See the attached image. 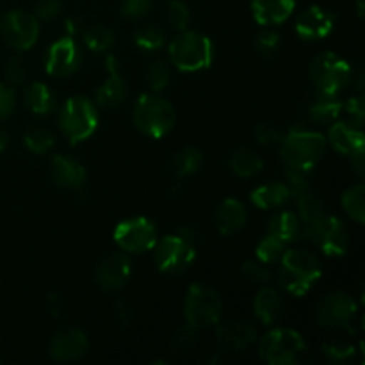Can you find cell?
Masks as SVG:
<instances>
[{
	"mask_svg": "<svg viewBox=\"0 0 365 365\" xmlns=\"http://www.w3.org/2000/svg\"><path fill=\"white\" fill-rule=\"evenodd\" d=\"M84 43L93 52H106L114 45V32L103 25H93L84 31Z\"/></svg>",
	"mask_w": 365,
	"mask_h": 365,
	"instance_id": "cell-34",
	"label": "cell"
},
{
	"mask_svg": "<svg viewBox=\"0 0 365 365\" xmlns=\"http://www.w3.org/2000/svg\"><path fill=\"white\" fill-rule=\"evenodd\" d=\"M132 262L125 253H110L96 266V282L106 291H120L128 284Z\"/></svg>",
	"mask_w": 365,
	"mask_h": 365,
	"instance_id": "cell-16",
	"label": "cell"
},
{
	"mask_svg": "<svg viewBox=\"0 0 365 365\" xmlns=\"http://www.w3.org/2000/svg\"><path fill=\"white\" fill-rule=\"evenodd\" d=\"M298 209H299V220H302V223H310V221L317 220V217H321L323 214H327V209H324V202L323 200L317 196V192L314 191H309L305 192V195L298 196Z\"/></svg>",
	"mask_w": 365,
	"mask_h": 365,
	"instance_id": "cell-32",
	"label": "cell"
},
{
	"mask_svg": "<svg viewBox=\"0 0 365 365\" xmlns=\"http://www.w3.org/2000/svg\"><path fill=\"white\" fill-rule=\"evenodd\" d=\"M16 106V96L14 91L6 84H0V120H6L13 114Z\"/></svg>",
	"mask_w": 365,
	"mask_h": 365,
	"instance_id": "cell-47",
	"label": "cell"
},
{
	"mask_svg": "<svg viewBox=\"0 0 365 365\" xmlns=\"http://www.w3.org/2000/svg\"><path fill=\"white\" fill-rule=\"evenodd\" d=\"M353 78L351 66L334 52H323L310 63V81L319 95L337 96Z\"/></svg>",
	"mask_w": 365,
	"mask_h": 365,
	"instance_id": "cell-5",
	"label": "cell"
},
{
	"mask_svg": "<svg viewBox=\"0 0 365 365\" xmlns=\"http://www.w3.org/2000/svg\"><path fill=\"white\" fill-rule=\"evenodd\" d=\"M66 31L70 32V36H77L84 31V24L78 16H70L66 20Z\"/></svg>",
	"mask_w": 365,
	"mask_h": 365,
	"instance_id": "cell-54",
	"label": "cell"
},
{
	"mask_svg": "<svg viewBox=\"0 0 365 365\" xmlns=\"http://www.w3.org/2000/svg\"><path fill=\"white\" fill-rule=\"evenodd\" d=\"M178 235H182L184 239H187L191 245H196V242L202 239V232H200L196 227H182L180 230H178Z\"/></svg>",
	"mask_w": 365,
	"mask_h": 365,
	"instance_id": "cell-53",
	"label": "cell"
},
{
	"mask_svg": "<svg viewBox=\"0 0 365 365\" xmlns=\"http://www.w3.org/2000/svg\"><path fill=\"white\" fill-rule=\"evenodd\" d=\"M284 253H285V242H282L280 239L273 237V235L269 234H267L266 237L260 239V242L257 245V250H255L257 260H260V262L266 264V266L280 262Z\"/></svg>",
	"mask_w": 365,
	"mask_h": 365,
	"instance_id": "cell-33",
	"label": "cell"
},
{
	"mask_svg": "<svg viewBox=\"0 0 365 365\" xmlns=\"http://www.w3.org/2000/svg\"><path fill=\"white\" fill-rule=\"evenodd\" d=\"M321 349L327 355V359L335 364H346L355 359L356 355V349L353 346L342 344V342H328Z\"/></svg>",
	"mask_w": 365,
	"mask_h": 365,
	"instance_id": "cell-42",
	"label": "cell"
},
{
	"mask_svg": "<svg viewBox=\"0 0 365 365\" xmlns=\"http://www.w3.org/2000/svg\"><path fill=\"white\" fill-rule=\"evenodd\" d=\"M342 110V103L339 102L337 96H324L321 95L319 100L312 103L307 110V116L316 123H334Z\"/></svg>",
	"mask_w": 365,
	"mask_h": 365,
	"instance_id": "cell-30",
	"label": "cell"
},
{
	"mask_svg": "<svg viewBox=\"0 0 365 365\" xmlns=\"http://www.w3.org/2000/svg\"><path fill=\"white\" fill-rule=\"evenodd\" d=\"M114 319L121 328L130 327L132 321H134V310L125 299H116V303H114Z\"/></svg>",
	"mask_w": 365,
	"mask_h": 365,
	"instance_id": "cell-48",
	"label": "cell"
},
{
	"mask_svg": "<svg viewBox=\"0 0 365 365\" xmlns=\"http://www.w3.org/2000/svg\"><path fill=\"white\" fill-rule=\"evenodd\" d=\"M262 168H264L262 157H260L257 152H253L252 148H246V146L235 150L230 157V170L241 178L255 177Z\"/></svg>",
	"mask_w": 365,
	"mask_h": 365,
	"instance_id": "cell-27",
	"label": "cell"
},
{
	"mask_svg": "<svg viewBox=\"0 0 365 365\" xmlns=\"http://www.w3.org/2000/svg\"><path fill=\"white\" fill-rule=\"evenodd\" d=\"M196 344H198V328L191 327V324L178 328L170 341L171 351L175 353H187L196 348Z\"/></svg>",
	"mask_w": 365,
	"mask_h": 365,
	"instance_id": "cell-37",
	"label": "cell"
},
{
	"mask_svg": "<svg viewBox=\"0 0 365 365\" xmlns=\"http://www.w3.org/2000/svg\"><path fill=\"white\" fill-rule=\"evenodd\" d=\"M307 173L309 171H299V170H292V168H287V171H285V178H287V187L289 191H291V196H302L305 195V192L312 191L314 185L312 182L309 180V177H307Z\"/></svg>",
	"mask_w": 365,
	"mask_h": 365,
	"instance_id": "cell-39",
	"label": "cell"
},
{
	"mask_svg": "<svg viewBox=\"0 0 365 365\" xmlns=\"http://www.w3.org/2000/svg\"><path fill=\"white\" fill-rule=\"evenodd\" d=\"M259 351L271 365H294L305 360L307 344L298 331L278 328L260 341Z\"/></svg>",
	"mask_w": 365,
	"mask_h": 365,
	"instance_id": "cell-6",
	"label": "cell"
},
{
	"mask_svg": "<svg viewBox=\"0 0 365 365\" xmlns=\"http://www.w3.org/2000/svg\"><path fill=\"white\" fill-rule=\"evenodd\" d=\"M153 0H121V14L125 18H141L152 9Z\"/></svg>",
	"mask_w": 365,
	"mask_h": 365,
	"instance_id": "cell-46",
	"label": "cell"
},
{
	"mask_svg": "<svg viewBox=\"0 0 365 365\" xmlns=\"http://www.w3.org/2000/svg\"><path fill=\"white\" fill-rule=\"evenodd\" d=\"M59 127L71 143L86 141L98 127L95 103L86 96H71L59 113Z\"/></svg>",
	"mask_w": 365,
	"mask_h": 365,
	"instance_id": "cell-7",
	"label": "cell"
},
{
	"mask_svg": "<svg viewBox=\"0 0 365 365\" xmlns=\"http://www.w3.org/2000/svg\"><path fill=\"white\" fill-rule=\"evenodd\" d=\"M114 241L123 252L145 253L153 250L157 242V228L146 217L125 220L114 228Z\"/></svg>",
	"mask_w": 365,
	"mask_h": 365,
	"instance_id": "cell-13",
	"label": "cell"
},
{
	"mask_svg": "<svg viewBox=\"0 0 365 365\" xmlns=\"http://www.w3.org/2000/svg\"><path fill=\"white\" fill-rule=\"evenodd\" d=\"M27 61L14 56L6 63L4 77H6V81L11 82V84H20V82H24L25 77H27Z\"/></svg>",
	"mask_w": 365,
	"mask_h": 365,
	"instance_id": "cell-44",
	"label": "cell"
},
{
	"mask_svg": "<svg viewBox=\"0 0 365 365\" xmlns=\"http://www.w3.org/2000/svg\"><path fill=\"white\" fill-rule=\"evenodd\" d=\"M248 220L246 207L234 198H228L217 207L216 210V227L221 235H232L241 230Z\"/></svg>",
	"mask_w": 365,
	"mask_h": 365,
	"instance_id": "cell-23",
	"label": "cell"
},
{
	"mask_svg": "<svg viewBox=\"0 0 365 365\" xmlns=\"http://www.w3.org/2000/svg\"><path fill=\"white\" fill-rule=\"evenodd\" d=\"M327 139L323 134L312 130L294 128L280 141V155L287 168L310 171L324 155Z\"/></svg>",
	"mask_w": 365,
	"mask_h": 365,
	"instance_id": "cell-2",
	"label": "cell"
},
{
	"mask_svg": "<svg viewBox=\"0 0 365 365\" xmlns=\"http://www.w3.org/2000/svg\"><path fill=\"white\" fill-rule=\"evenodd\" d=\"M280 262L278 282L292 296L307 294L321 278L319 260L305 250H285Z\"/></svg>",
	"mask_w": 365,
	"mask_h": 365,
	"instance_id": "cell-1",
	"label": "cell"
},
{
	"mask_svg": "<svg viewBox=\"0 0 365 365\" xmlns=\"http://www.w3.org/2000/svg\"><path fill=\"white\" fill-rule=\"evenodd\" d=\"M153 250H155V255H153L155 264L160 273H184L196 259L195 245H191L182 235H168V237L157 241Z\"/></svg>",
	"mask_w": 365,
	"mask_h": 365,
	"instance_id": "cell-10",
	"label": "cell"
},
{
	"mask_svg": "<svg viewBox=\"0 0 365 365\" xmlns=\"http://www.w3.org/2000/svg\"><path fill=\"white\" fill-rule=\"evenodd\" d=\"M253 307H255V316L264 324H274L284 312V302H282L280 294L269 287L260 289L259 294L255 296Z\"/></svg>",
	"mask_w": 365,
	"mask_h": 365,
	"instance_id": "cell-25",
	"label": "cell"
},
{
	"mask_svg": "<svg viewBox=\"0 0 365 365\" xmlns=\"http://www.w3.org/2000/svg\"><path fill=\"white\" fill-rule=\"evenodd\" d=\"M89 341L84 331L77 328H66L57 331L48 346L50 359L56 362H75L88 353Z\"/></svg>",
	"mask_w": 365,
	"mask_h": 365,
	"instance_id": "cell-15",
	"label": "cell"
},
{
	"mask_svg": "<svg viewBox=\"0 0 365 365\" xmlns=\"http://www.w3.org/2000/svg\"><path fill=\"white\" fill-rule=\"evenodd\" d=\"M359 307L346 292H328L316 307V319L324 328H344L353 330Z\"/></svg>",
	"mask_w": 365,
	"mask_h": 365,
	"instance_id": "cell-11",
	"label": "cell"
},
{
	"mask_svg": "<svg viewBox=\"0 0 365 365\" xmlns=\"http://www.w3.org/2000/svg\"><path fill=\"white\" fill-rule=\"evenodd\" d=\"M189 20H191V13L182 0H171L168 4V21L171 27L177 31H184L189 25Z\"/></svg>",
	"mask_w": 365,
	"mask_h": 365,
	"instance_id": "cell-41",
	"label": "cell"
},
{
	"mask_svg": "<svg viewBox=\"0 0 365 365\" xmlns=\"http://www.w3.org/2000/svg\"><path fill=\"white\" fill-rule=\"evenodd\" d=\"M267 234L273 235V237L280 239L282 242H291L296 241L303 235V223L294 212L291 210H282V212H277L269 220V225H267Z\"/></svg>",
	"mask_w": 365,
	"mask_h": 365,
	"instance_id": "cell-24",
	"label": "cell"
},
{
	"mask_svg": "<svg viewBox=\"0 0 365 365\" xmlns=\"http://www.w3.org/2000/svg\"><path fill=\"white\" fill-rule=\"evenodd\" d=\"M348 114L351 116L353 123L359 125V127H362L364 123V113H365V100L364 96H353L351 100L348 102Z\"/></svg>",
	"mask_w": 365,
	"mask_h": 365,
	"instance_id": "cell-50",
	"label": "cell"
},
{
	"mask_svg": "<svg viewBox=\"0 0 365 365\" xmlns=\"http://www.w3.org/2000/svg\"><path fill=\"white\" fill-rule=\"evenodd\" d=\"M255 138L262 146H273L278 145L284 135H282L280 128L277 125L269 123V121H262V123H259L255 127Z\"/></svg>",
	"mask_w": 365,
	"mask_h": 365,
	"instance_id": "cell-45",
	"label": "cell"
},
{
	"mask_svg": "<svg viewBox=\"0 0 365 365\" xmlns=\"http://www.w3.org/2000/svg\"><path fill=\"white\" fill-rule=\"evenodd\" d=\"M170 82V68L164 61L155 59L146 68V84L152 91H163Z\"/></svg>",
	"mask_w": 365,
	"mask_h": 365,
	"instance_id": "cell-38",
	"label": "cell"
},
{
	"mask_svg": "<svg viewBox=\"0 0 365 365\" xmlns=\"http://www.w3.org/2000/svg\"><path fill=\"white\" fill-rule=\"evenodd\" d=\"M63 9V4L61 0H39L38 7H36V14H38L41 20H52Z\"/></svg>",
	"mask_w": 365,
	"mask_h": 365,
	"instance_id": "cell-49",
	"label": "cell"
},
{
	"mask_svg": "<svg viewBox=\"0 0 365 365\" xmlns=\"http://www.w3.org/2000/svg\"><path fill=\"white\" fill-rule=\"evenodd\" d=\"M217 344L225 351H242L257 339V328L248 319L225 321L216 330Z\"/></svg>",
	"mask_w": 365,
	"mask_h": 365,
	"instance_id": "cell-18",
	"label": "cell"
},
{
	"mask_svg": "<svg viewBox=\"0 0 365 365\" xmlns=\"http://www.w3.org/2000/svg\"><path fill=\"white\" fill-rule=\"evenodd\" d=\"M241 274L245 277V280L252 282V284H267L273 278L266 264H262L260 260H246L241 267Z\"/></svg>",
	"mask_w": 365,
	"mask_h": 365,
	"instance_id": "cell-40",
	"label": "cell"
},
{
	"mask_svg": "<svg viewBox=\"0 0 365 365\" xmlns=\"http://www.w3.org/2000/svg\"><path fill=\"white\" fill-rule=\"evenodd\" d=\"M0 36L11 48H32L39 36L38 18L25 11H9L0 20Z\"/></svg>",
	"mask_w": 365,
	"mask_h": 365,
	"instance_id": "cell-12",
	"label": "cell"
},
{
	"mask_svg": "<svg viewBox=\"0 0 365 365\" xmlns=\"http://www.w3.org/2000/svg\"><path fill=\"white\" fill-rule=\"evenodd\" d=\"M334 24L335 18L330 11L319 6H312L296 18V32L302 39L317 41V39H324L334 31Z\"/></svg>",
	"mask_w": 365,
	"mask_h": 365,
	"instance_id": "cell-17",
	"label": "cell"
},
{
	"mask_svg": "<svg viewBox=\"0 0 365 365\" xmlns=\"http://www.w3.org/2000/svg\"><path fill=\"white\" fill-rule=\"evenodd\" d=\"M328 139H330V145L342 155H351L356 150L364 148V132L355 123H344V121L334 123Z\"/></svg>",
	"mask_w": 365,
	"mask_h": 365,
	"instance_id": "cell-21",
	"label": "cell"
},
{
	"mask_svg": "<svg viewBox=\"0 0 365 365\" xmlns=\"http://www.w3.org/2000/svg\"><path fill=\"white\" fill-rule=\"evenodd\" d=\"M7 146H9V138H7L6 132L0 130V152H4Z\"/></svg>",
	"mask_w": 365,
	"mask_h": 365,
	"instance_id": "cell-55",
	"label": "cell"
},
{
	"mask_svg": "<svg viewBox=\"0 0 365 365\" xmlns=\"http://www.w3.org/2000/svg\"><path fill=\"white\" fill-rule=\"evenodd\" d=\"M296 0H252V11L260 25L284 24L292 14Z\"/></svg>",
	"mask_w": 365,
	"mask_h": 365,
	"instance_id": "cell-22",
	"label": "cell"
},
{
	"mask_svg": "<svg viewBox=\"0 0 365 365\" xmlns=\"http://www.w3.org/2000/svg\"><path fill=\"white\" fill-rule=\"evenodd\" d=\"M223 303L214 287L205 284H195L189 287L184 302V316L187 324L198 328H209L220 323Z\"/></svg>",
	"mask_w": 365,
	"mask_h": 365,
	"instance_id": "cell-8",
	"label": "cell"
},
{
	"mask_svg": "<svg viewBox=\"0 0 365 365\" xmlns=\"http://www.w3.org/2000/svg\"><path fill=\"white\" fill-rule=\"evenodd\" d=\"M25 106L34 114H48L56 106L52 91L43 82H34L25 91Z\"/></svg>",
	"mask_w": 365,
	"mask_h": 365,
	"instance_id": "cell-29",
	"label": "cell"
},
{
	"mask_svg": "<svg viewBox=\"0 0 365 365\" xmlns=\"http://www.w3.org/2000/svg\"><path fill=\"white\" fill-rule=\"evenodd\" d=\"M135 45L141 46L143 50H159L164 46V32L157 25H143L134 34Z\"/></svg>",
	"mask_w": 365,
	"mask_h": 365,
	"instance_id": "cell-36",
	"label": "cell"
},
{
	"mask_svg": "<svg viewBox=\"0 0 365 365\" xmlns=\"http://www.w3.org/2000/svg\"><path fill=\"white\" fill-rule=\"evenodd\" d=\"M253 45H255L257 52H259L260 56L273 57L274 53L278 52V48H280V36L273 31L259 32V34L255 36Z\"/></svg>",
	"mask_w": 365,
	"mask_h": 365,
	"instance_id": "cell-43",
	"label": "cell"
},
{
	"mask_svg": "<svg viewBox=\"0 0 365 365\" xmlns=\"http://www.w3.org/2000/svg\"><path fill=\"white\" fill-rule=\"evenodd\" d=\"M170 61L180 71H200L210 66L214 57V46L207 36L200 32H180L170 43Z\"/></svg>",
	"mask_w": 365,
	"mask_h": 365,
	"instance_id": "cell-3",
	"label": "cell"
},
{
	"mask_svg": "<svg viewBox=\"0 0 365 365\" xmlns=\"http://www.w3.org/2000/svg\"><path fill=\"white\" fill-rule=\"evenodd\" d=\"M106 68H107V78L98 89H96V103L100 107H116L120 106L121 102L127 96V84H125L123 77L118 71V63L113 56L107 57L106 61Z\"/></svg>",
	"mask_w": 365,
	"mask_h": 365,
	"instance_id": "cell-19",
	"label": "cell"
},
{
	"mask_svg": "<svg viewBox=\"0 0 365 365\" xmlns=\"http://www.w3.org/2000/svg\"><path fill=\"white\" fill-rule=\"evenodd\" d=\"M81 52L77 48V43L71 36L57 39L48 48L45 61V70L48 75L53 77H68L75 73L81 66Z\"/></svg>",
	"mask_w": 365,
	"mask_h": 365,
	"instance_id": "cell-14",
	"label": "cell"
},
{
	"mask_svg": "<svg viewBox=\"0 0 365 365\" xmlns=\"http://www.w3.org/2000/svg\"><path fill=\"white\" fill-rule=\"evenodd\" d=\"M342 207H344L346 214H348L353 221H356L359 225L364 223L365 221L364 184H356V185H351L349 189H346L344 195H342Z\"/></svg>",
	"mask_w": 365,
	"mask_h": 365,
	"instance_id": "cell-31",
	"label": "cell"
},
{
	"mask_svg": "<svg viewBox=\"0 0 365 365\" xmlns=\"http://www.w3.org/2000/svg\"><path fill=\"white\" fill-rule=\"evenodd\" d=\"M134 123L143 134L153 139H160L173 128L175 114L173 106L159 95H141L134 106Z\"/></svg>",
	"mask_w": 365,
	"mask_h": 365,
	"instance_id": "cell-4",
	"label": "cell"
},
{
	"mask_svg": "<svg viewBox=\"0 0 365 365\" xmlns=\"http://www.w3.org/2000/svg\"><path fill=\"white\" fill-rule=\"evenodd\" d=\"M50 171L59 187L78 189L86 182L84 166L71 157L53 155L50 159Z\"/></svg>",
	"mask_w": 365,
	"mask_h": 365,
	"instance_id": "cell-20",
	"label": "cell"
},
{
	"mask_svg": "<svg viewBox=\"0 0 365 365\" xmlns=\"http://www.w3.org/2000/svg\"><path fill=\"white\" fill-rule=\"evenodd\" d=\"M171 171L177 177H189V175L196 173L203 164V155L200 150L192 148V146H185V148L178 150L173 157H171Z\"/></svg>",
	"mask_w": 365,
	"mask_h": 365,
	"instance_id": "cell-28",
	"label": "cell"
},
{
	"mask_svg": "<svg viewBox=\"0 0 365 365\" xmlns=\"http://www.w3.org/2000/svg\"><path fill=\"white\" fill-rule=\"evenodd\" d=\"M291 198V191L282 182H269V184L259 185L253 189L252 202L259 209H274V207L284 205Z\"/></svg>",
	"mask_w": 365,
	"mask_h": 365,
	"instance_id": "cell-26",
	"label": "cell"
},
{
	"mask_svg": "<svg viewBox=\"0 0 365 365\" xmlns=\"http://www.w3.org/2000/svg\"><path fill=\"white\" fill-rule=\"evenodd\" d=\"M303 235L328 257H342L349 248L348 228L339 217L330 214H323L303 225Z\"/></svg>",
	"mask_w": 365,
	"mask_h": 365,
	"instance_id": "cell-9",
	"label": "cell"
},
{
	"mask_svg": "<svg viewBox=\"0 0 365 365\" xmlns=\"http://www.w3.org/2000/svg\"><path fill=\"white\" fill-rule=\"evenodd\" d=\"M24 143L32 153L43 155V153H46L52 148L56 141H53V134L50 130H46V128L43 127H32L25 132Z\"/></svg>",
	"mask_w": 365,
	"mask_h": 365,
	"instance_id": "cell-35",
	"label": "cell"
},
{
	"mask_svg": "<svg viewBox=\"0 0 365 365\" xmlns=\"http://www.w3.org/2000/svg\"><path fill=\"white\" fill-rule=\"evenodd\" d=\"M46 309L52 314L53 317H61L66 314V309H64V302L59 294H48L46 298Z\"/></svg>",
	"mask_w": 365,
	"mask_h": 365,
	"instance_id": "cell-51",
	"label": "cell"
},
{
	"mask_svg": "<svg viewBox=\"0 0 365 365\" xmlns=\"http://www.w3.org/2000/svg\"><path fill=\"white\" fill-rule=\"evenodd\" d=\"M351 164H353V170L356 171L360 178L365 175V157H364V148L362 150H356L355 153H351Z\"/></svg>",
	"mask_w": 365,
	"mask_h": 365,
	"instance_id": "cell-52",
	"label": "cell"
}]
</instances>
